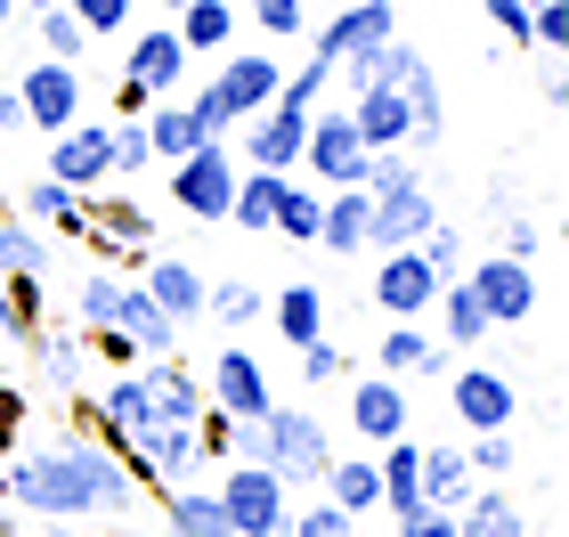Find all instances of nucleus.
Listing matches in <instances>:
<instances>
[{"label": "nucleus", "mask_w": 569, "mask_h": 537, "mask_svg": "<svg viewBox=\"0 0 569 537\" xmlns=\"http://www.w3.org/2000/svg\"><path fill=\"white\" fill-rule=\"evenodd\" d=\"M0 497L33 521H122L139 505V480L107 440H58L0 465Z\"/></svg>", "instance_id": "obj_1"}, {"label": "nucleus", "mask_w": 569, "mask_h": 537, "mask_svg": "<svg viewBox=\"0 0 569 537\" xmlns=\"http://www.w3.org/2000/svg\"><path fill=\"white\" fill-rule=\"evenodd\" d=\"M212 497H220L228 537H277L284 514H293V489H284L269 465H228V480H220Z\"/></svg>", "instance_id": "obj_2"}, {"label": "nucleus", "mask_w": 569, "mask_h": 537, "mask_svg": "<svg viewBox=\"0 0 569 537\" xmlns=\"http://www.w3.org/2000/svg\"><path fill=\"white\" fill-rule=\"evenodd\" d=\"M171 179H163V196L179 203L188 220H228V196H237V147H196V156H179V163H163Z\"/></svg>", "instance_id": "obj_3"}, {"label": "nucleus", "mask_w": 569, "mask_h": 537, "mask_svg": "<svg viewBox=\"0 0 569 537\" xmlns=\"http://www.w3.org/2000/svg\"><path fill=\"white\" fill-rule=\"evenodd\" d=\"M309 115H318V107H261L252 122H237L244 139H228V147H237V163H244V171H277V179H293V171H301Z\"/></svg>", "instance_id": "obj_4"}, {"label": "nucleus", "mask_w": 569, "mask_h": 537, "mask_svg": "<svg viewBox=\"0 0 569 537\" xmlns=\"http://www.w3.org/2000/svg\"><path fill=\"white\" fill-rule=\"evenodd\" d=\"M333 465V440H326V424L309 416V407H269V473L284 480V489H301V480H318Z\"/></svg>", "instance_id": "obj_5"}, {"label": "nucleus", "mask_w": 569, "mask_h": 537, "mask_svg": "<svg viewBox=\"0 0 569 537\" xmlns=\"http://www.w3.org/2000/svg\"><path fill=\"white\" fill-rule=\"evenodd\" d=\"M439 286H448V277H439L416 245H399V252H382V269H375V286H367V294H375V310L391 318V326H416V318H431Z\"/></svg>", "instance_id": "obj_6"}, {"label": "nucleus", "mask_w": 569, "mask_h": 537, "mask_svg": "<svg viewBox=\"0 0 569 537\" xmlns=\"http://www.w3.org/2000/svg\"><path fill=\"white\" fill-rule=\"evenodd\" d=\"M17 107H24V131L58 139L66 122H82V66H58V58L24 66V82H17Z\"/></svg>", "instance_id": "obj_7"}, {"label": "nucleus", "mask_w": 569, "mask_h": 537, "mask_svg": "<svg viewBox=\"0 0 569 537\" xmlns=\"http://www.w3.org/2000/svg\"><path fill=\"white\" fill-rule=\"evenodd\" d=\"M382 41H399V0H358V9H333L326 24H309V49H318L326 66L367 58Z\"/></svg>", "instance_id": "obj_8"}, {"label": "nucleus", "mask_w": 569, "mask_h": 537, "mask_svg": "<svg viewBox=\"0 0 569 537\" xmlns=\"http://www.w3.org/2000/svg\"><path fill=\"white\" fill-rule=\"evenodd\" d=\"M203 399H212V416H269V407H277V391H269V367H261V358H252L244 342H220V350H212Z\"/></svg>", "instance_id": "obj_9"}, {"label": "nucleus", "mask_w": 569, "mask_h": 537, "mask_svg": "<svg viewBox=\"0 0 569 537\" xmlns=\"http://www.w3.org/2000/svg\"><path fill=\"white\" fill-rule=\"evenodd\" d=\"M49 179H66V188H82V196H98L114 179V139H107V115H82V122H66L58 139H49Z\"/></svg>", "instance_id": "obj_10"}, {"label": "nucleus", "mask_w": 569, "mask_h": 537, "mask_svg": "<svg viewBox=\"0 0 569 537\" xmlns=\"http://www.w3.org/2000/svg\"><path fill=\"white\" fill-rule=\"evenodd\" d=\"M463 286H472V301L488 310V326H529L537 318V269L512 261V252H497V261L463 269Z\"/></svg>", "instance_id": "obj_11"}, {"label": "nucleus", "mask_w": 569, "mask_h": 537, "mask_svg": "<svg viewBox=\"0 0 569 537\" xmlns=\"http://www.w3.org/2000/svg\"><path fill=\"white\" fill-rule=\"evenodd\" d=\"M301 171H309V179H326V188H358V171H367V147H358V131H350V107L309 115Z\"/></svg>", "instance_id": "obj_12"}, {"label": "nucleus", "mask_w": 569, "mask_h": 537, "mask_svg": "<svg viewBox=\"0 0 569 537\" xmlns=\"http://www.w3.org/2000/svg\"><path fill=\"white\" fill-rule=\"evenodd\" d=\"M277 82H284V66L269 58V49H220V73H212V90H220V107L252 122L261 107H277Z\"/></svg>", "instance_id": "obj_13"}, {"label": "nucleus", "mask_w": 569, "mask_h": 537, "mask_svg": "<svg viewBox=\"0 0 569 537\" xmlns=\"http://www.w3.org/2000/svg\"><path fill=\"white\" fill-rule=\"evenodd\" d=\"M431 220H439V203H431L423 179H407V188H391V196H367V245H375V252L423 245Z\"/></svg>", "instance_id": "obj_14"}, {"label": "nucleus", "mask_w": 569, "mask_h": 537, "mask_svg": "<svg viewBox=\"0 0 569 537\" xmlns=\"http://www.w3.org/2000/svg\"><path fill=\"white\" fill-rule=\"evenodd\" d=\"M122 82H131L147 107H154V98H179V82H188V49H179L171 24H147V33L131 41V66H122Z\"/></svg>", "instance_id": "obj_15"}, {"label": "nucleus", "mask_w": 569, "mask_h": 537, "mask_svg": "<svg viewBox=\"0 0 569 537\" xmlns=\"http://www.w3.org/2000/svg\"><path fill=\"white\" fill-rule=\"evenodd\" d=\"M512 407H521L512 375H497V367H463L456 375V424L463 431H512Z\"/></svg>", "instance_id": "obj_16"}, {"label": "nucleus", "mask_w": 569, "mask_h": 537, "mask_svg": "<svg viewBox=\"0 0 569 537\" xmlns=\"http://www.w3.org/2000/svg\"><path fill=\"white\" fill-rule=\"evenodd\" d=\"M350 131H358L367 156H382V147H407V139H416V115H407V98H399L391 82H375V90L350 98Z\"/></svg>", "instance_id": "obj_17"}, {"label": "nucleus", "mask_w": 569, "mask_h": 537, "mask_svg": "<svg viewBox=\"0 0 569 537\" xmlns=\"http://www.w3.org/2000/svg\"><path fill=\"white\" fill-rule=\"evenodd\" d=\"M139 294H147V301H154V310H163L171 326H196V318H203V269H196V261H179V252L147 261Z\"/></svg>", "instance_id": "obj_18"}, {"label": "nucleus", "mask_w": 569, "mask_h": 537, "mask_svg": "<svg viewBox=\"0 0 569 537\" xmlns=\"http://www.w3.org/2000/svg\"><path fill=\"white\" fill-rule=\"evenodd\" d=\"M139 382H147V407H154V424H203V382L179 367V358H147L139 367Z\"/></svg>", "instance_id": "obj_19"}, {"label": "nucleus", "mask_w": 569, "mask_h": 537, "mask_svg": "<svg viewBox=\"0 0 569 537\" xmlns=\"http://www.w3.org/2000/svg\"><path fill=\"white\" fill-rule=\"evenodd\" d=\"M350 424H358V440H382V448L407 440V391H399L391 375H367L350 391Z\"/></svg>", "instance_id": "obj_20"}, {"label": "nucleus", "mask_w": 569, "mask_h": 537, "mask_svg": "<svg viewBox=\"0 0 569 537\" xmlns=\"http://www.w3.org/2000/svg\"><path fill=\"white\" fill-rule=\"evenodd\" d=\"M375 358H382V375H391V382H439V375H448V350L423 335V318L416 326H391V335L375 342Z\"/></svg>", "instance_id": "obj_21"}, {"label": "nucleus", "mask_w": 569, "mask_h": 537, "mask_svg": "<svg viewBox=\"0 0 569 537\" xmlns=\"http://www.w3.org/2000/svg\"><path fill=\"white\" fill-rule=\"evenodd\" d=\"M139 431H154L147 382H139V375H114L107 391H98V440H107V448H131Z\"/></svg>", "instance_id": "obj_22"}, {"label": "nucleus", "mask_w": 569, "mask_h": 537, "mask_svg": "<svg viewBox=\"0 0 569 537\" xmlns=\"http://www.w3.org/2000/svg\"><path fill=\"white\" fill-rule=\"evenodd\" d=\"M318 245L333 252V261H358V252H367V188H326Z\"/></svg>", "instance_id": "obj_23"}, {"label": "nucleus", "mask_w": 569, "mask_h": 537, "mask_svg": "<svg viewBox=\"0 0 569 537\" xmlns=\"http://www.w3.org/2000/svg\"><path fill=\"white\" fill-rule=\"evenodd\" d=\"M17 220H33V228H66V237H90V196L41 171L33 188H24V212H17Z\"/></svg>", "instance_id": "obj_24"}, {"label": "nucleus", "mask_w": 569, "mask_h": 537, "mask_svg": "<svg viewBox=\"0 0 569 537\" xmlns=\"http://www.w3.org/2000/svg\"><path fill=\"white\" fill-rule=\"evenodd\" d=\"M107 335H122V342H131L139 358H171L179 326H171L163 310H154V301H147L139 286H122V310H114V326H107Z\"/></svg>", "instance_id": "obj_25"}, {"label": "nucleus", "mask_w": 569, "mask_h": 537, "mask_svg": "<svg viewBox=\"0 0 569 537\" xmlns=\"http://www.w3.org/2000/svg\"><path fill=\"white\" fill-rule=\"evenodd\" d=\"M416 480H423V505H439V514H456V505L480 489V480H472V465H463V448H448V440L416 456Z\"/></svg>", "instance_id": "obj_26"}, {"label": "nucleus", "mask_w": 569, "mask_h": 537, "mask_svg": "<svg viewBox=\"0 0 569 537\" xmlns=\"http://www.w3.org/2000/svg\"><path fill=\"white\" fill-rule=\"evenodd\" d=\"M171 33H179L188 58H220V49L237 41V9H228V0H188V9L171 17Z\"/></svg>", "instance_id": "obj_27"}, {"label": "nucleus", "mask_w": 569, "mask_h": 537, "mask_svg": "<svg viewBox=\"0 0 569 537\" xmlns=\"http://www.w3.org/2000/svg\"><path fill=\"white\" fill-rule=\"evenodd\" d=\"M318 480H326V505H342L350 521H367L375 505H382V473L367 465V456H333Z\"/></svg>", "instance_id": "obj_28"}, {"label": "nucleus", "mask_w": 569, "mask_h": 537, "mask_svg": "<svg viewBox=\"0 0 569 537\" xmlns=\"http://www.w3.org/2000/svg\"><path fill=\"white\" fill-rule=\"evenodd\" d=\"M269 318H277V342H284V350L326 342V294H318V286H284V294L269 301Z\"/></svg>", "instance_id": "obj_29"}, {"label": "nucleus", "mask_w": 569, "mask_h": 537, "mask_svg": "<svg viewBox=\"0 0 569 537\" xmlns=\"http://www.w3.org/2000/svg\"><path fill=\"white\" fill-rule=\"evenodd\" d=\"M163 537H228L220 497H212V489H188V480H171V497H163Z\"/></svg>", "instance_id": "obj_30"}, {"label": "nucleus", "mask_w": 569, "mask_h": 537, "mask_svg": "<svg viewBox=\"0 0 569 537\" xmlns=\"http://www.w3.org/2000/svg\"><path fill=\"white\" fill-rule=\"evenodd\" d=\"M277 171H237V196H228V228H244V237H269L277 228Z\"/></svg>", "instance_id": "obj_31"}, {"label": "nucleus", "mask_w": 569, "mask_h": 537, "mask_svg": "<svg viewBox=\"0 0 569 537\" xmlns=\"http://www.w3.org/2000/svg\"><path fill=\"white\" fill-rule=\"evenodd\" d=\"M147 122V147H154V163H179V156H196V122H188V98H154V107L139 115Z\"/></svg>", "instance_id": "obj_32"}, {"label": "nucleus", "mask_w": 569, "mask_h": 537, "mask_svg": "<svg viewBox=\"0 0 569 537\" xmlns=\"http://www.w3.org/2000/svg\"><path fill=\"white\" fill-rule=\"evenodd\" d=\"M147 203H131V196H114V203H98L90 196V245L98 252H114V245H147Z\"/></svg>", "instance_id": "obj_33"}, {"label": "nucleus", "mask_w": 569, "mask_h": 537, "mask_svg": "<svg viewBox=\"0 0 569 537\" xmlns=\"http://www.w3.org/2000/svg\"><path fill=\"white\" fill-rule=\"evenodd\" d=\"M203 318L228 326V335H237V326H261V318H269V294L244 286V277H228V286H203Z\"/></svg>", "instance_id": "obj_34"}, {"label": "nucleus", "mask_w": 569, "mask_h": 537, "mask_svg": "<svg viewBox=\"0 0 569 537\" xmlns=\"http://www.w3.org/2000/svg\"><path fill=\"white\" fill-rule=\"evenodd\" d=\"M416 440H391V456H382V505H391V521H407V514H416V505H423V480H416Z\"/></svg>", "instance_id": "obj_35"}, {"label": "nucleus", "mask_w": 569, "mask_h": 537, "mask_svg": "<svg viewBox=\"0 0 569 537\" xmlns=\"http://www.w3.org/2000/svg\"><path fill=\"white\" fill-rule=\"evenodd\" d=\"M431 310H439V326H448V342H456V350L488 342V310L472 301V286H463V277H448V286H439V301H431Z\"/></svg>", "instance_id": "obj_36"}, {"label": "nucleus", "mask_w": 569, "mask_h": 537, "mask_svg": "<svg viewBox=\"0 0 569 537\" xmlns=\"http://www.w3.org/2000/svg\"><path fill=\"white\" fill-rule=\"evenodd\" d=\"M49 269V237H41V228L33 220H0V277H41Z\"/></svg>", "instance_id": "obj_37"}, {"label": "nucleus", "mask_w": 569, "mask_h": 537, "mask_svg": "<svg viewBox=\"0 0 569 537\" xmlns=\"http://www.w3.org/2000/svg\"><path fill=\"white\" fill-rule=\"evenodd\" d=\"M318 188H301V179H284V188H277V228H269V237H293V245H318Z\"/></svg>", "instance_id": "obj_38"}, {"label": "nucleus", "mask_w": 569, "mask_h": 537, "mask_svg": "<svg viewBox=\"0 0 569 537\" xmlns=\"http://www.w3.org/2000/svg\"><path fill=\"white\" fill-rule=\"evenodd\" d=\"M122 286H131V277H114V269H90L82 286H73V310H82V326H90V335H107V326H114V310H122Z\"/></svg>", "instance_id": "obj_39"}, {"label": "nucleus", "mask_w": 569, "mask_h": 537, "mask_svg": "<svg viewBox=\"0 0 569 537\" xmlns=\"http://www.w3.org/2000/svg\"><path fill=\"white\" fill-rule=\"evenodd\" d=\"M252 24H261L269 41H309L318 9H309V0H252Z\"/></svg>", "instance_id": "obj_40"}, {"label": "nucleus", "mask_w": 569, "mask_h": 537, "mask_svg": "<svg viewBox=\"0 0 569 537\" xmlns=\"http://www.w3.org/2000/svg\"><path fill=\"white\" fill-rule=\"evenodd\" d=\"M33 24H41V58H58V66H82L90 33H82V24H73V9H41Z\"/></svg>", "instance_id": "obj_41"}, {"label": "nucleus", "mask_w": 569, "mask_h": 537, "mask_svg": "<svg viewBox=\"0 0 569 537\" xmlns=\"http://www.w3.org/2000/svg\"><path fill=\"white\" fill-rule=\"evenodd\" d=\"M463 465H472V480H505L521 456H512V431H472L463 440Z\"/></svg>", "instance_id": "obj_42"}, {"label": "nucleus", "mask_w": 569, "mask_h": 537, "mask_svg": "<svg viewBox=\"0 0 569 537\" xmlns=\"http://www.w3.org/2000/svg\"><path fill=\"white\" fill-rule=\"evenodd\" d=\"M33 350H41V367H49V382H58V391H73V382H82V335H33Z\"/></svg>", "instance_id": "obj_43"}, {"label": "nucleus", "mask_w": 569, "mask_h": 537, "mask_svg": "<svg viewBox=\"0 0 569 537\" xmlns=\"http://www.w3.org/2000/svg\"><path fill=\"white\" fill-rule=\"evenodd\" d=\"M326 82H333V66L318 58V49H309V58H301V66L277 82V107H318V98H326Z\"/></svg>", "instance_id": "obj_44"}, {"label": "nucleus", "mask_w": 569, "mask_h": 537, "mask_svg": "<svg viewBox=\"0 0 569 537\" xmlns=\"http://www.w3.org/2000/svg\"><path fill=\"white\" fill-rule=\"evenodd\" d=\"M73 24H82L90 41H114V33H131V0H66Z\"/></svg>", "instance_id": "obj_45"}, {"label": "nucleus", "mask_w": 569, "mask_h": 537, "mask_svg": "<svg viewBox=\"0 0 569 537\" xmlns=\"http://www.w3.org/2000/svg\"><path fill=\"white\" fill-rule=\"evenodd\" d=\"M107 139H114V179H139L147 163H154V147H147V122L131 115V122H107Z\"/></svg>", "instance_id": "obj_46"}, {"label": "nucleus", "mask_w": 569, "mask_h": 537, "mask_svg": "<svg viewBox=\"0 0 569 537\" xmlns=\"http://www.w3.org/2000/svg\"><path fill=\"white\" fill-rule=\"evenodd\" d=\"M529 49H546V58L569 49V0H537L529 9Z\"/></svg>", "instance_id": "obj_47"}, {"label": "nucleus", "mask_w": 569, "mask_h": 537, "mask_svg": "<svg viewBox=\"0 0 569 537\" xmlns=\"http://www.w3.org/2000/svg\"><path fill=\"white\" fill-rule=\"evenodd\" d=\"M284 537H358V521L342 505H301V514H284Z\"/></svg>", "instance_id": "obj_48"}, {"label": "nucleus", "mask_w": 569, "mask_h": 537, "mask_svg": "<svg viewBox=\"0 0 569 537\" xmlns=\"http://www.w3.org/2000/svg\"><path fill=\"white\" fill-rule=\"evenodd\" d=\"M416 252H423V261H431L439 277H463V228H448V220H431Z\"/></svg>", "instance_id": "obj_49"}, {"label": "nucleus", "mask_w": 569, "mask_h": 537, "mask_svg": "<svg viewBox=\"0 0 569 537\" xmlns=\"http://www.w3.org/2000/svg\"><path fill=\"white\" fill-rule=\"evenodd\" d=\"M301 358V382H342L350 375V358L333 350V342H309V350H293Z\"/></svg>", "instance_id": "obj_50"}, {"label": "nucleus", "mask_w": 569, "mask_h": 537, "mask_svg": "<svg viewBox=\"0 0 569 537\" xmlns=\"http://www.w3.org/2000/svg\"><path fill=\"white\" fill-rule=\"evenodd\" d=\"M480 9H488V24H497L505 41H521V49H529V0H480Z\"/></svg>", "instance_id": "obj_51"}, {"label": "nucleus", "mask_w": 569, "mask_h": 537, "mask_svg": "<svg viewBox=\"0 0 569 537\" xmlns=\"http://www.w3.org/2000/svg\"><path fill=\"white\" fill-rule=\"evenodd\" d=\"M391 537H456V514H439V505H416Z\"/></svg>", "instance_id": "obj_52"}, {"label": "nucleus", "mask_w": 569, "mask_h": 537, "mask_svg": "<svg viewBox=\"0 0 569 537\" xmlns=\"http://www.w3.org/2000/svg\"><path fill=\"white\" fill-rule=\"evenodd\" d=\"M505 252H512V261H529V252H537V220H505Z\"/></svg>", "instance_id": "obj_53"}, {"label": "nucleus", "mask_w": 569, "mask_h": 537, "mask_svg": "<svg viewBox=\"0 0 569 537\" xmlns=\"http://www.w3.org/2000/svg\"><path fill=\"white\" fill-rule=\"evenodd\" d=\"M537 90H546V107L561 115V98H569V82H561V58H546V73H537Z\"/></svg>", "instance_id": "obj_54"}, {"label": "nucleus", "mask_w": 569, "mask_h": 537, "mask_svg": "<svg viewBox=\"0 0 569 537\" xmlns=\"http://www.w3.org/2000/svg\"><path fill=\"white\" fill-rule=\"evenodd\" d=\"M17 416H24V407H17V391H0V440L17 431Z\"/></svg>", "instance_id": "obj_55"}, {"label": "nucleus", "mask_w": 569, "mask_h": 537, "mask_svg": "<svg viewBox=\"0 0 569 537\" xmlns=\"http://www.w3.org/2000/svg\"><path fill=\"white\" fill-rule=\"evenodd\" d=\"M17 529H24V521H17V514H9V505H0V537H17Z\"/></svg>", "instance_id": "obj_56"}, {"label": "nucleus", "mask_w": 569, "mask_h": 537, "mask_svg": "<svg viewBox=\"0 0 569 537\" xmlns=\"http://www.w3.org/2000/svg\"><path fill=\"white\" fill-rule=\"evenodd\" d=\"M17 9H33V17H41V9H66V0H17Z\"/></svg>", "instance_id": "obj_57"}, {"label": "nucleus", "mask_w": 569, "mask_h": 537, "mask_svg": "<svg viewBox=\"0 0 569 537\" xmlns=\"http://www.w3.org/2000/svg\"><path fill=\"white\" fill-rule=\"evenodd\" d=\"M9 17H17V0H0V24H9Z\"/></svg>", "instance_id": "obj_58"}, {"label": "nucleus", "mask_w": 569, "mask_h": 537, "mask_svg": "<svg viewBox=\"0 0 569 537\" xmlns=\"http://www.w3.org/2000/svg\"><path fill=\"white\" fill-rule=\"evenodd\" d=\"M179 9H188V0H163V17H179Z\"/></svg>", "instance_id": "obj_59"}, {"label": "nucleus", "mask_w": 569, "mask_h": 537, "mask_svg": "<svg viewBox=\"0 0 569 537\" xmlns=\"http://www.w3.org/2000/svg\"><path fill=\"white\" fill-rule=\"evenodd\" d=\"M342 9H358V0H342Z\"/></svg>", "instance_id": "obj_60"}, {"label": "nucleus", "mask_w": 569, "mask_h": 537, "mask_svg": "<svg viewBox=\"0 0 569 537\" xmlns=\"http://www.w3.org/2000/svg\"><path fill=\"white\" fill-rule=\"evenodd\" d=\"M529 9H537V0H529Z\"/></svg>", "instance_id": "obj_61"}, {"label": "nucleus", "mask_w": 569, "mask_h": 537, "mask_svg": "<svg viewBox=\"0 0 569 537\" xmlns=\"http://www.w3.org/2000/svg\"><path fill=\"white\" fill-rule=\"evenodd\" d=\"M277 537H284V529H277Z\"/></svg>", "instance_id": "obj_62"}, {"label": "nucleus", "mask_w": 569, "mask_h": 537, "mask_svg": "<svg viewBox=\"0 0 569 537\" xmlns=\"http://www.w3.org/2000/svg\"><path fill=\"white\" fill-rule=\"evenodd\" d=\"M529 537H537V529H529Z\"/></svg>", "instance_id": "obj_63"}]
</instances>
